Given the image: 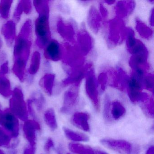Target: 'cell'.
<instances>
[{
    "instance_id": "obj_1",
    "label": "cell",
    "mask_w": 154,
    "mask_h": 154,
    "mask_svg": "<svg viewBox=\"0 0 154 154\" xmlns=\"http://www.w3.org/2000/svg\"><path fill=\"white\" fill-rule=\"evenodd\" d=\"M9 107L10 110L19 119L24 122L28 119L27 103L25 100L22 90L19 87H16L12 91Z\"/></svg>"
},
{
    "instance_id": "obj_2",
    "label": "cell",
    "mask_w": 154,
    "mask_h": 154,
    "mask_svg": "<svg viewBox=\"0 0 154 154\" xmlns=\"http://www.w3.org/2000/svg\"><path fill=\"white\" fill-rule=\"evenodd\" d=\"M36 44L40 48H45L51 40L49 16H38L35 23Z\"/></svg>"
},
{
    "instance_id": "obj_3",
    "label": "cell",
    "mask_w": 154,
    "mask_h": 154,
    "mask_svg": "<svg viewBox=\"0 0 154 154\" xmlns=\"http://www.w3.org/2000/svg\"><path fill=\"white\" fill-rule=\"evenodd\" d=\"M0 127L7 131L13 138H16L19 134V119L9 109H0Z\"/></svg>"
},
{
    "instance_id": "obj_4",
    "label": "cell",
    "mask_w": 154,
    "mask_h": 154,
    "mask_svg": "<svg viewBox=\"0 0 154 154\" xmlns=\"http://www.w3.org/2000/svg\"><path fill=\"white\" fill-rule=\"evenodd\" d=\"M128 94L131 100L133 103L144 102L148 100L146 94L142 93L143 82L132 75L127 82Z\"/></svg>"
},
{
    "instance_id": "obj_5",
    "label": "cell",
    "mask_w": 154,
    "mask_h": 154,
    "mask_svg": "<svg viewBox=\"0 0 154 154\" xmlns=\"http://www.w3.org/2000/svg\"><path fill=\"white\" fill-rule=\"evenodd\" d=\"M31 46V39L19 35L15 40L14 59H21L27 62L30 55Z\"/></svg>"
},
{
    "instance_id": "obj_6",
    "label": "cell",
    "mask_w": 154,
    "mask_h": 154,
    "mask_svg": "<svg viewBox=\"0 0 154 154\" xmlns=\"http://www.w3.org/2000/svg\"><path fill=\"white\" fill-rule=\"evenodd\" d=\"M100 142L108 148L121 154H131L134 146L131 143L122 140L103 139Z\"/></svg>"
},
{
    "instance_id": "obj_7",
    "label": "cell",
    "mask_w": 154,
    "mask_h": 154,
    "mask_svg": "<svg viewBox=\"0 0 154 154\" xmlns=\"http://www.w3.org/2000/svg\"><path fill=\"white\" fill-rule=\"evenodd\" d=\"M40 129V124L35 120L28 119L24 122L23 132L29 144L31 146H36L37 131Z\"/></svg>"
},
{
    "instance_id": "obj_8",
    "label": "cell",
    "mask_w": 154,
    "mask_h": 154,
    "mask_svg": "<svg viewBox=\"0 0 154 154\" xmlns=\"http://www.w3.org/2000/svg\"><path fill=\"white\" fill-rule=\"evenodd\" d=\"M63 48L57 40L51 39L45 47L44 55L48 60L59 61L63 56Z\"/></svg>"
},
{
    "instance_id": "obj_9",
    "label": "cell",
    "mask_w": 154,
    "mask_h": 154,
    "mask_svg": "<svg viewBox=\"0 0 154 154\" xmlns=\"http://www.w3.org/2000/svg\"><path fill=\"white\" fill-rule=\"evenodd\" d=\"M85 88L87 95L92 102L96 110L99 111L100 110L99 95L95 79L92 74H90L87 76Z\"/></svg>"
},
{
    "instance_id": "obj_10",
    "label": "cell",
    "mask_w": 154,
    "mask_h": 154,
    "mask_svg": "<svg viewBox=\"0 0 154 154\" xmlns=\"http://www.w3.org/2000/svg\"><path fill=\"white\" fill-rule=\"evenodd\" d=\"M90 116L85 112H76L72 116L71 122L74 126L85 131L90 130L89 120Z\"/></svg>"
},
{
    "instance_id": "obj_11",
    "label": "cell",
    "mask_w": 154,
    "mask_h": 154,
    "mask_svg": "<svg viewBox=\"0 0 154 154\" xmlns=\"http://www.w3.org/2000/svg\"><path fill=\"white\" fill-rule=\"evenodd\" d=\"M78 100V94L75 91H68L65 94L63 104L61 109V112L69 113L76 105Z\"/></svg>"
},
{
    "instance_id": "obj_12",
    "label": "cell",
    "mask_w": 154,
    "mask_h": 154,
    "mask_svg": "<svg viewBox=\"0 0 154 154\" xmlns=\"http://www.w3.org/2000/svg\"><path fill=\"white\" fill-rule=\"evenodd\" d=\"M1 32L8 45L11 46L16 38V23L13 20L7 21L2 26Z\"/></svg>"
},
{
    "instance_id": "obj_13",
    "label": "cell",
    "mask_w": 154,
    "mask_h": 154,
    "mask_svg": "<svg viewBox=\"0 0 154 154\" xmlns=\"http://www.w3.org/2000/svg\"><path fill=\"white\" fill-rule=\"evenodd\" d=\"M27 62L21 59H16L14 60L12 71L14 74L21 82L25 80V72Z\"/></svg>"
},
{
    "instance_id": "obj_14",
    "label": "cell",
    "mask_w": 154,
    "mask_h": 154,
    "mask_svg": "<svg viewBox=\"0 0 154 154\" xmlns=\"http://www.w3.org/2000/svg\"><path fill=\"white\" fill-rule=\"evenodd\" d=\"M54 80V75L51 73L45 75L40 80V85L48 95L52 94Z\"/></svg>"
},
{
    "instance_id": "obj_15",
    "label": "cell",
    "mask_w": 154,
    "mask_h": 154,
    "mask_svg": "<svg viewBox=\"0 0 154 154\" xmlns=\"http://www.w3.org/2000/svg\"><path fill=\"white\" fill-rule=\"evenodd\" d=\"M63 129L66 137L73 141L86 142L89 140V137L83 133L76 132L66 127H64Z\"/></svg>"
},
{
    "instance_id": "obj_16",
    "label": "cell",
    "mask_w": 154,
    "mask_h": 154,
    "mask_svg": "<svg viewBox=\"0 0 154 154\" xmlns=\"http://www.w3.org/2000/svg\"><path fill=\"white\" fill-rule=\"evenodd\" d=\"M44 120L48 128L52 131L57 128V123L54 110L50 108L45 111L44 113Z\"/></svg>"
},
{
    "instance_id": "obj_17",
    "label": "cell",
    "mask_w": 154,
    "mask_h": 154,
    "mask_svg": "<svg viewBox=\"0 0 154 154\" xmlns=\"http://www.w3.org/2000/svg\"><path fill=\"white\" fill-rule=\"evenodd\" d=\"M126 111L124 106L119 101H115L112 103L111 115L112 119H119L125 115Z\"/></svg>"
},
{
    "instance_id": "obj_18",
    "label": "cell",
    "mask_w": 154,
    "mask_h": 154,
    "mask_svg": "<svg viewBox=\"0 0 154 154\" xmlns=\"http://www.w3.org/2000/svg\"><path fill=\"white\" fill-rule=\"evenodd\" d=\"M69 149L72 153L76 154H94V150L91 147L79 143H71Z\"/></svg>"
},
{
    "instance_id": "obj_19",
    "label": "cell",
    "mask_w": 154,
    "mask_h": 154,
    "mask_svg": "<svg viewBox=\"0 0 154 154\" xmlns=\"http://www.w3.org/2000/svg\"><path fill=\"white\" fill-rule=\"evenodd\" d=\"M12 93L11 84L6 76H0V94L5 98L11 96Z\"/></svg>"
},
{
    "instance_id": "obj_20",
    "label": "cell",
    "mask_w": 154,
    "mask_h": 154,
    "mask_svg": "<svg viewBox=\"0 0 154 154\" xmlns=\"http://www.w3.org/2000/svg\"><path fill=\"white\" fill-rule=\"evenodd\" d=\"M41 59V55L39 52L35 51L33 53L28 70L29 73L30 75H35L38 72L40 68Z\"/></svg>"
},
{
    "instance_id": "obj_21",
    "label": "cell",
    "mask_w": 154,
    "mask_h": 154,
    "mask_svg": "<svg viewBox=\"0 0 154 154\" xmlns=\"http://www.w3.org/2000/svg\"><path fill=\"white\" fill-rule=\"evenodd\" d=\"M33 5L38 16H49V6L47 1H34Z\"/></svg>"
},
{
    "instance_id": "obj_22",
    "label": "cell",
    "mask_w": 154,
    "mask_h": 154,
    "mask_svg": "<svg viewBox=\"0 0 154 154\" xmlns=\"http://www.w3.org/2000/svg\"><path fill=\"white\" fill-rule=\"evenodd\" d=\"M13 1L11 0H2L0 2V16L3 19L9 17Z\"/></svg>"
},
{
    "instance_id": "obj_23",
    "label": "cell",
    "mask_w": 154,
    "mask_h": 154,
    "mask_svg": "<svg viewBox=\"0 0 154 154\" xmlns=\"http://www.w3.org/2000/svg\"><path fill=\"white\" fill-rule=\"evenodd\" d=\"M9 134L0 127V147L8 148L11 146V139Z\"/></svg>"
},
{
    "instance_id": "obj_24",
    "label": "cell",
    "mask_w": 154,
    "mask_h": 154,
    "mask_svg": "<svg viewBox=\"0 0 154 154\" xmlns=\"http://www.w3.org/2000/svg\"><path fill=\"white\" fill-rule=\"evenodd\" d=\"M32 34V21L30 20H28L23 24L19 35H20L24 37L31 39Z\"/></svg>"
},
{
    "instance_id": "obj_25",
    "label": "cell",
    "mask_w": 154,
    "mask_h": 154,
    "mask_svg": "<svg viewBox=\"0 0 154 154\" xmlns=\"http://www.w3.org/2000/svg\"><path fill=\"white\" fill-rule=\"evenodd\" d=\"M111 103L109 97H107L104 101L103 110V116L105 121L108 122L112 121V119L111 115Z\"/></svg>"
},
{
    "instance_id": "obj_26",
    "label": "cell",
    "mask_w": 154,
    "mask_h": 154,
    "mask_svg": "<svg viewBox=\"0 0 154 154\" xmlns=\"http://www.w3.org/2000/svg\"><path fill=\"white\" fill-rule=\"evenodd\" d=\"M31 100L32 103L35 105L38 110L40 111L43 110L45 103V100L44 96L41 94H37Z\"/></svg>"
},
{
    "instance_id": "obj_27",
    "label": "cell",
    "mask_w": 154,
    "mask_h": 154,
    "mask_svg": "<svg viewBox=\"0 0 154 154\" xmlns=\"http://www.w3.org/2000/svg\"><path fill=\"white\" fill-rule=\"evenodd\" d=\"M143 109L145 113L150 118L154 117V104L153 101H149L148 103L143 106Z\"/></svg>"
},
{
    "instance_id": "obj_28",
    "label": "cell",
    "mask_w": 154,
    "mask_h": 154,
    "mask_svg": "<svg viewBox=\"0 0 154 154\" xmlns=\"http://www.w3.org/2000/svg\"><path fill=\"white\" fill-rule=\"evenodd\" d=\"M24 13L21 1L19 2L14 14V22H18L20 20L22 14Z\"/></svg>"
},
{
    "instance_id": "obj_29",
    "label": "cell",
    "mask_w": 154,
    "mask_h": 154,
    "mask_svg": "<svg viewBox=\"0 0 154 154\" xmlns=\"http://www.w3.org/2000/svg\"><path fill=\"white\" fill-rule=\"evenodd\" d=\"M21 2L24 13L27 15L30 14L32 9V4L31 2L28 0H23L21 1Z\"/></svg>"
},
{
    "instance_id": "obj_30",
    "label": "cell",
    "mask_w": 154,
    "mask_h": 154,
    "mask_svg": "<svg viewBox=\"0 0 154 154\" xmlns=\"http://www.w3.org/2000/svg\"><path fill=\"white\" fill-rule=\"evenodd\" d=\"M144 81H143V85H144L146 88L149 91H153V78L150 75L146 76L144 77Z\"/></svg>"
},
{
    "instance_id": "obj_31",
    "label": "cell",
    "mask_w": 154,
    "mask_h": 154,
    "mask_svg": "<svg viewBox=\"0 0 154 154\" xmlns=\"http://www.w3.org/2000/svg\"><path fill=\"white\" fill-rule=\"evenodd\" d=\"M8 72V63L6 62L0 66V76H6Z\"/></svg>"
},
{
    "instance_id": "obj_32",
    "label": "cell",
    "mask_w": 154,
    "mask_h": 154,
    "mask_svg": "<svg viewBox=\"0 0 154 154\" xmlns=\"http://www.w3.org/2000/svg\"><path fill=\"white\" fill-rule=\"evenodd\" d=\"M36 149V146H31L28 144L24 149L23 154H35Z\"/></svg>"
},
{
    "instance_id": "obj_33",
    "label": "cell",
    "mask_w": 154,
    "mask_h": 154,
    "mask_svg": "<svg viewBox=\"0 0 154 154\" xmlns=\"http://www.w3.org/2000/svg\"><path fill=\"white\" fill-rule=\"evenodd\" d=\"M54 141H53V140L51 138H49L47 140L45 144V150L47 151V152H48V151H50L51 149L54 147Z\"/></svg>"
},
{
    "instance_id": "obj_34",
    "label": "cell",
    "mask_w": 154,
    "mask_h": 154,
    "mask_svg": "<svg viewBox=\"0 0 154 154\" xmlns=\"http://www.w3.org/2000/svg\"><path fill=\"white\" fill-rule=\"evenodd\" d=\"M146 154H154V146H151L149 147L147 150Z\"/></svg>"
},
{
    "instance_id": "obj_35",
    "label": "cell",
    "mask_w": 154,
    "mask_h": 154,
    "mask_svg": "<svg viewBox=\"0 0 154 154\" xmlns=\"http://www.w3.org/2000/svg\"><path fill=\"white\" fill-rule=\"evenodd\" d=\"M94 154H108V153L106 152H104V151H102V150H94Z\"/></svg>"
},
{
    "instance_id": "obj_36",
    "label": "cell",
    "mask_w": 154,
    "mask_h": 154,
    "mask_svg": "<svg viewBox=\"0 0 154 154\" xmlns=\"http://www.w3.org/2000/svg\"><path fill=\"white\" fill-rule=\"evenodd\" d=\"M2 46V41L1 39L0 38V50H1Z\"/></svg>"
},
{
    "instance_id": "obj_37",
    "label": "cell",
    "mask_w": 154,
    "mask_h": 154,
    "mask_svg": "<svg viewBox=\"0 0 154 154\" xmlns=\"http://www.w3.org/2000/svg\"><path fill=\"white\" fill-rule=\"evenodd\" d=\"M0 154H5V153H4V152H3V150L0 149Z\"/></svg>"
},
{
    "instance_id": "obj_38",
    "label": "cell",
    "mask_w": 154,
    "mask_h": 154,
    "mask_svg": "<svg viewBox=\"0 0 154 154\" xmlns=\"http://www.w3.org/2000/svg\"><path fill=\"white\" fill-rule=\"evenodd\" d=\"M57 153H58V154H62V153H61V152H60V151H57Z\"/></svg>"
},
{
    "instance_id": "obj_39",
    "label": "cell",
    "mask_w": 154,
    "mask_h": 154,
    "mask_svg": "<svg viewBox=\"0 0 154 154\" xmlns=\"http://www.w3.org/2000/svg\"></svg>"
}]
</instances>
